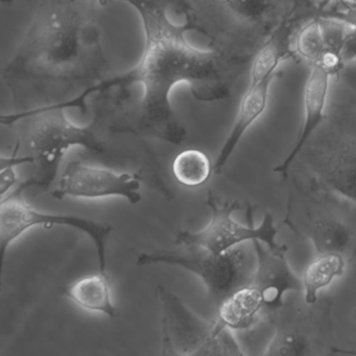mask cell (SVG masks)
<instances>
[{
    "label": "cell",
    "mask_w": 356,
    "mask_h": 356,
    "mask_svg": "<svg viewBox=\"0 0 356 356\" xmlns=\"http://www.w3.org/2000/svg\"><path fill=\"white\" fill-rule=\"evenodd\" d=\"M141 13L145 25L143 56L129 72L108 77L74 97L81 112L87 110L88 98L110 91L123 92L134 85L143 87L138 108L137 133L180 145L188 137L171 104L172 90L186 83L195 99L216 102L232 94L238 79L250 65L228 58L213 50L193 47L186 38L184 26H178L167 16L169 0H127Z\"/></svg>",
    "instance_id": "cell-1"
},
{
    "label": "cell",
    "mask_w": 356,
    "mask_h": 356,
    "mask_svg": "<svg viewBox=\"0 0 356 356\" xmlns=\"http://www.w3.org/2000/svg\"><path fill=\"white\" fill-rule=\"evenodd\" d=\"M186 31L202 33L209 49L250 65L293 15V0H169Z\"/></svg>",
    "instance_id": "cell-2"
},
{
    "label": "cell",
    "mask_w": 356,
    "mask_h": 356,
    "mask_svg": "<svg viewBox=\"0 0 356 356\" xmlns=\"http://www.w3.org/2000/svg\"><path fill=\"white\" fill-rule=\"evenodd\" d=\"M0 125L15 127V148L33 160V175L21 181V191H46L56 181L60 164L69 150L74 147L106 154V148L97 134V121L77 125L67 117L58 104L0 115Z\"/></svg>",
    "instance_id": "cell-3"
},
{
    "label": "cell",
    "mask_w": 356,
    "mask_h": 356,
    "mask_svg": "<svg viewBox=\"0 0 356 356\" xmlns=\"http://www.w3.org/2000/svg\"><path fill=\"white\" fill-rule=\"evenodd\" d=\"M301 154L312 191L356 211L355 113L326 117Z\"/></svg>",
    "instance_id": "cell-4"
},
{
    "label": "cell",
    "mask_w": 356,
    "mask_h": 356,
    "mask_svg": "<svg viewBox=\"0 0 356 356\" xmlns=\"http://www.w3.org/2000/svg\"><path fill=\"white\" fill-rule=\"evenodd\" d=\"M255 264L252 242L222 254H213L196 246H177L143 252L137 257V265L141 267L168 265L194 274L204 284L209 301L217 309L250 282Z\"/></svg>",
    "instance_id": "cell-5"
},
{
    "label": "cell",
    "mask_w": 356,
    "mask_h": 356,
    "mask_svg": "<svg viewBox=\"0 0 356 356\" xmlns=\"http://www.w3.org/2000/svg\"><path fill=\"white\" fill-rule=\"evenodd\" d=\"M275 332L264 356H338L332 337V307L284 303L272 318Z\"/></svg>",
    "instance_id": "cell-6"
},
{
    "label": "cell",
    "mask_w": 356,
    "mask_h": 356,
    "mask_svg": "<svg viewBox=\"0 0 356 356\" xmlns=\"http://www.w3.org/2000/svg\"><path fill=\"white\" fill-rule=\"evenodd\" d=\"M22 194V191L18 188L12 195L0 201V293L8 249L27 230L41 226L72 227L87 234L95 246L99 272L106 273V246L113 232L112 226L79 216L40 211L23 200Z\"/></svg>",
    "instance_id": "cell-7"
},
{
    "label": "cell",
    "mask_w": 356,
    "mask_h": 356,
    "mask_svg": "<svg viewBox=\"0 0 356 356\" xmlns=\"http://www.w3.org/2000/svg\"><path fill=\"white\" fill-rule=\"evenodd\" d=\"M207 205L211 213V220L204 228L199 232L179 230L177 234V246H196L213 254H222L240 245L259 241L268 248L278 250L286 248L276 241L277 228L273 216L266 213L259 226L253 224V211L248 209V225L234 220V213L241 209L238 201L220 203L217 197L209 191Z\"/></svg>",
    "instance_id": "cell-8"
},
{
    "label": "cell",
    "mask_w": 356,
    "mask_h": 356,
    "mask_svg": "<svg viewBox=\"0 0 356 356\" xmlns=\"http://www.w3.org/2000/svg\"><path fill=\"white\" fill-rule=\"evenodd\" d=\"M50 194L58 200L118 197L131 204H138L142 200L141 177L137 173H117L72 160L65 167Z\"/></svg>",
    "instance_id": "cell-9"
},
{
    "label": "cell",
    "mask_w": 356,
    "mask_h": 356,
    "mask_svg": "<svg viewBox=\"0 0 356 356\" xmlns=\"http://www.w3.org/2000/svg\"><path fill=\"white\" fill-rule=\"evenodd\" d=\"M254 273L247 286L251 289L263 309L264 321H271L284 305V297L290 292H302V280L289 265L286 257L288 248L274 249L259 241H253Z\"/></svg>",
    "instance_id": "cell-10"
},
{
    "label": "cell",
    "mask_w": 356,
    "mask_h": 356,
    "mask_svg": "<svg viewBox=\"0 0 356 356\" xmlns=\"http://www.w3.org/2000/svg\"><path fill=\"white\" fill-rule=\"evenodd\" d=\"M158 296L162 307V334L178 353L194 355L202 353L217 332L216 321H207L195 314L166 286H158Z\"/></svg>",
    "instance_id": "cell-11"
},
{
    "label": "cell",
    "mask_w": 356,
    "mask_h": 356,
    "mask_svg": "<svg viewBox=\"0 0 356 356\" xmlns=\"http://www.w3.org/2000/svg\"><path fill=\"white\" fill-rule=\"evenodd\" d=\"M332 75L320 66H312L311 73L305 85V95H303V106H305V120L302 129L299 133L298 138L289 152L286 158L280 165L273 169L274 172L280 175H286L289 169L295 162L301 150L307 142L315 135L322 123L325 121V106L327 100L330 79Z\"/></svg>",
    "instance_id": "cell-12"
},
{
    "label": "cell",
    "mask_w": 356,
    "mask_h": 356,
    "mask_svg": "<svg viewBox=\"0 0 356 356\" xmlns=\"http://www.w3.org/2000/svg\"><path fill=\"white\" fill-rule=\"evenodd\" d=\"M311 19L313 17L292 15L274 31L251 62L249 86L257 85L269 77L276 76V71L280 64L288 58H295L293 51L295 35L300 27Z\"/></svg>",
    "instance_id": "cell-13"
},
{
    "label": "cell",
    "mask_w": 356,
    "mask_h": 356,
    "mask_svg": "<svg viewBox=\"0 0 356 356\" xmlns=\"http://www.w3.org/2000/svg\"><path fill=\"white\" fill-rule=\"evenodd\" d=\"M274 79L275 76L269 77L257 85L249 86L245 92L238 104V113L232 131L228 134L216 159L213 165L216 175H220L223 171L224 167L229 162L245 134L265 112L269 98L270 86Z\"/></svg>",
    "instance_id": "cell-14"
},
{
    "label": "cell",
    "mask_w": 356,
    "mask_h": 356,
    "mask_svg": "<svg viewBox=\"0 0 356 356\" xmlns=\"http://www.w3.org/2000/svg\"><path fill=\"white\" fill-rule=\"evenodd\" d=\"M62 293L63 296L85 311L102 314L110 319H116L120 315L113 301L108 273L98 272L79 278L63 289Z\"/></svg>",
    "instance_id": "cell-15"
},
{
    "label": "cell",
    "mask_w": 356,
    "mask_h": 356,
    "mask_svg": "<svg viewBox=\"0 0 356 356\" xmlns=\"http://www.w3.org/2000/svg\"><path fill=\"white\" fill-rule=\"evenodd\" d=\"M311 240L319 255H343L350 249L355 241L353 228L334 216L319 218L311 230Z\"/></svg>",
    "instance_id": "cell-16"
},
{
    "label": "cell",
    "mask_w": 356,
    "mask_h": 356,
    "mask_svg": "<svg viewBox=\"0 0 356 356\" xmlns=\"http://www.w3.org/2000/svg\"><path fill=\"white\" fill-rule=\"evenodd\" d=\"M344 257L337 254L319 255L305 269L302 278V293L307 305H315L319 300V292L330 286L345 272Z\"/></svg>",
    "instance_id": "cell-17"
},
{
    "label": "cell",
    "mask_w": 356,
    "mask_h": 356,
    "mask_svg": "<svg viewBox=\"0 0 356 356\" xmlns=\"http://www.w3.org/2000/svg\"><path fill=\"white\" fill-rule=\"evenodd\" d=\"M318 21L324 44V56L319 66L330 75H339L344 68L342 52L351 26L344 21L330 17L318 16Z\"/></svg>",
    "instance_id": "cell-18"
},
{
    "label": "cell",
    "mask_w": 356,
    "mask_h": 356,
    "mask_svg": "<svg viewBox=\"0 0 356 356\" xmlns=\"http://www.w3.org/2000/svg\"><path fill=\"white\" fill-rule=\"evenodd\" d=\"M213 168L204 152L184 150L173 161L172 172L178 184L186 188H199L211 178Z\"/></svg>",
    "instance_id": "cell-19"
},
{
    "label": "cell",
    "mask_w": 356,
    "mask_h": 356,
    "mask_svg": "<svg viewBox=\"0 0 356 356\" xmlns=\"http://www.w3.org/2000/svg\"><path fill=\"white\" fill-rule=\"evenodd\" d=\"M293 51L295 56L307 60L312 66H319L321 64L324 56V44L318 16L300 27L295 35Z\"/></svg>",
    "instance_id": "cell-20"
},
{
    "label": "cell",
    "mask_w": 356,
    "mask_h": 356,
    "mask_svg": "<svg viewBox=\"0 0 356 356\" xmlns=\"http://www.w3.org/2000/svg\"><path fill=\"white\" fill-rule=\"evenodd\" d=\"M217 332L203 350V356H245L232 330L218 323Z\"/></svg>",
    "instance_id": "cell-21"
},
{
    "label": "cell",
    "mask_w": 356,
    "mask_h": 356,
    "mask_svg": "<svg viewBox=\"0 0 356 356\" xmlns=\"http://www.w3.org/2000/svg\"><path fill=\"white\" fill-rule=\"evenodd\" d=\"M31 164H33V160L29 156H22L19 154L16 148H14V152L10 156H0V175L10 167L19 168V167Z\"/></svg>",
    "instance_id": "cell-22"
},
{
    "label": "cell",
    "mask_w": 356,
    "mask_h": 356,
    "mask_svg": "<svg viewBox=\"0 0 356 356\" xmlns=\"http://www.w3.org/2000/svg\"><path fill=\"white\" fill-rule=\"evenodd\" d=\"M344 67L356 60V27L351 26L342 52Z\"/></svg>",
    "instance_id": "cell-23"
},
{
    "label": "cell",
    "mask_w": 356,
    "mask_h": 356,
    "mask_svg": "<svg viewBox=\"0 0 356 356\" xmlns=\"http://www.w3.org/2000/svg\"><path fill=\"white\" fill-rule=\"evenodd\" d=\"M293 15L317 17V3L314 0H293Z\"/></svg>",
    "instance_id": "cell-24"
},
{
    "label": "cell",
    "mask_w": 356,
    "mask_h": 356,
    "mask_svg": "<svg viewBox=\"0 0 356 356\" xmlns=\"http://www.w3.org/2000/svg\"><path fill=\"white\" fill-rule=\"evenodd\" d=\"M339 75H340L343 81L356 94V65H347L339 73Z\"/></svg>",
    "instance_id": "cell-25"
},
{
    "label": "cell",
    "mask_w": 356,
    "mask_h": 356,
    "mask_svg": "<svg viewBox=\"0 0 356 356\" xmlns=\"http://www.w3.org/2000/svg\"><path fill=\"white\" fill-rule=\"evenodd\" d=\"M161 356H203V353H197L194 355H184L181 353H178L172 345H171L170 341L168 340L166 336L162 334V355Z\"/></svg>",
    "instance_id": "cell-26"
},
{
    "label": "cell",
    "mask_w": 356,
    "mask_h": 356,
    "mask_svg": "<svg viewBox=\"0 0 356 356\" xmlns=\"http://www.w3.org/2000/svg\"><path fill=\"white\" fill-rule=\"evenodd\" d=\"M339 2H343V3L356 4V0H321L319 3H317L318 6V16L325 10L327 6L330 4L339 3Z\"/></svg>",
    "instance_id": "cell-27"
},
{
    "label": "cell",
    "mask_w": 356,
    "mask_h": 356,
    "mask_svg": "<svg viewBox=\"0 0 356 356\" xmlns=\"http://www.w3.org/2000/svg\"><path fill=\"white\" fill-rule=\"evenodd\" d=\"M338 353L340 355V353H344V355H356V353H351V351H344V350H340V349H338Z\"/></svg>",
    "instance_id": "cell-28"
},
{
    "label": "cell",
    "mask_w": 356,
    "mask_h": 356,
    "mask_svg": "<svg viewBox=\"0 0 356 356\" xmlns=\"http://www.w3.org/2000/svg\"><path fill=\"white\" fill-rule=\"evenodd\" d=\"M13 0H0V2H3V3H10Z\"/></svg>",
    "instance_id": "cell-29"
}]
</instances>
